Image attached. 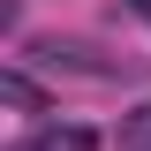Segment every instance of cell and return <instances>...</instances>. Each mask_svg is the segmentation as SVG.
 <instances>
[{
	"label": "cell",
	"instance_id": "obj_4",
	"mask_svg": "<svg viewBox=\"0 0 151 151\" xmlns=\"http://www.w3.org/2000/svg\"><path fill=\"white\" fill-rule=\"evenodd\" d=\"M129 8H136V15H151V0H129Z\"/></svg>",
	"mask_w": 151,
	"mask_h": 151
},
{
	"label": "cell",
	"instance_id": "obj_2",
	"mask_svg": "<svg viewBox=\"0 0 151 151\" xmlns=\"http://www.w3.org/2000/svg\"><path fill=\"white\" fill-rule=\"evenodd\" d=\"M0 98H8V106H23V113H38V106H45V98H38V83H30V76H15V68L0 76Z\"/></svg>",
	"mask_w": 151,
	"mask_h": 151
},
{
	"label": "cell",
	"instance_id": "obj_3",
	"mask_svg": "<svg viewBox=\"0 0 151 151\" xmlns=\"http://www.w3.org/2000/svg\"><path fill=\"white\" fill-rule=\"evenodd\" d=\"M121 144H129V151H151V98L129 113V121H121Z\"/></svg>",
	"mask_w": 151,
	"mask_h": 151
},
{
	"label": "cell",
	"instance_id": "obj_1",
	"mask_svg": "<svg viewBox=\"0 0 151 151\" xmlns=\"http://www.w3.org/2000/svg\"><path fill=\"white\" fill-rule=\"evenodd\" d=\"M91 144H98L91 129H38L30 144H15V151H91Z\"/></svg>",
	"mask_w": 151,
	"mask_h": 151
}]
</instances>
